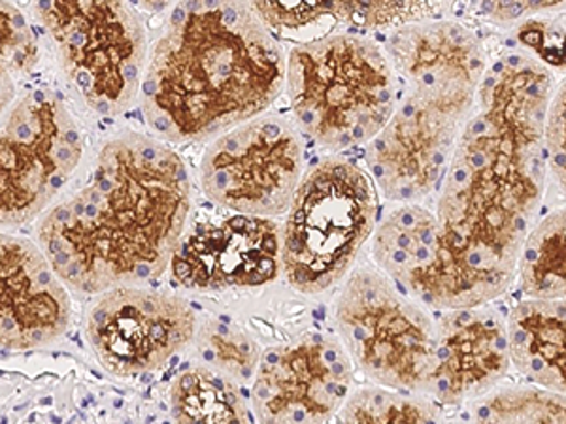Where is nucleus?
<instances>
[{
	"mask_svg": "<svg viewBox=\"0 0 566 424\" xmlns=\"http://www.w3.org/2000/svg\"><path fill=\"white\" fill-rule=\"evenodd\" d=\"M352 364L335 338L306 335L264 353L251 402L261 424H323L348 400Z\"/></svg>",
	"mask_w": 566,
	"mask_h": 424,
	"instance_id": "obj_10",
	"label": "nucleus"
},
{
	"mask_svg": "<svg viewBox=\"0 0 566 424\" xmlns=\"http://www.w3.org/2000/svg\"><path fill=\"white\" fill-rule=\"evenodd\" d=\"M344 424H440L434 405L427 400L389 389H363L346 402Z\"/></svg>",
	"mask_w": 566,
	"mask_h": 424,
	"instance_id": "obj_22",
	"label": "nucleus"
},
{
	"mask_svg": "<svg viewBox=\"0 0 566 424\" xmlns=\"http://www.w3.org/2000/svg\"><path fill=\"white\" fill-rule=\"evenodd\" d=\"M285 55L251 4L189 2L170 13L142 82L144 117L168 141H200L264 114Z\"/></svg>",
	"mask_w": 566,
	"mask_h": 424,
	"instance_id": "obj_2",
	"label": "nucleus"
},
{
	"mask_svg": "<svg viewBox=\"0 0 566 424\" xmlns=\"http://www.w3.org/2000/svg\"><path fill=\"white\" fill-rule=\"evenodd\" d=\"M544 153L546 162L554 172L555 180L565 187L566 151H565V85L552 97L547 106L546 121H544Z\"/></svg>",
	"mask_w": 566,
	"mask_h": 424,
	"instance_id": "obj_24",
	"label": "nucleus"
},
{
	"mask_svg": "<svg viewBox=\"0 0 566 424\" xmlns=\"http://www.w3.org/2000/svg\"><path fill=\"white\" fill-rule=\"evenodd\" d=\"M170 264L186 289L259 287L276 279L282 268L280 226L250 215L195 226Z\"/></svg>",
	"mask_w": 566,
	"mask_h": 424,
	"instance_id": "obj_13",
	"label": "nucleus"
},
{
	"mask_svg": "<svg viewBox=\"0 0 566 424\" xmlns=\"http://www.w3.org/2000/svg\"><path fill=\"white\" fill-rule=\"evenodd\" d=\"M335 317L342 348L370 380L386 389L419 391L434 325L406 290L365 266L342 289Z\"/></svg>",
	"mask_w": 566,
	"mask_h": 424,
	"instance_id": "obj_7",
	"label": "nucleus"
},
{
	"mask_svg": "<svg viewBox=\"0 0 566 424\" xmlns=\"http://www.w3.org/2000/svg\"><path fill=\"white\" fill-rule=\"evenodd\" d=\"M176 424H250L244 400L231 378L212 368H189L170 389Z\"/></svg>",
	"mask_w": 566,
	"mask_h": 424,
	"instance_id": "obj_18",
	"label": "nucleus"
},
{
	"mask_svg": "<svg viewBox=\"0 0 566 424\" xmlns=\"http://www.w3.org/2000/svg\"><path fill=\"white\" fill-rule=\"evenodd\" d=\"M200 354L216 372L231 380H245L258 368V346L237 328L208 322L199 335Z\"/></svg>",
	"mask_w": 566,
	"mask_h": 424,
	"instance_id": "obj_23",
	"label": "nucleus"
},
{
	"mask_svg": "<svg viewBox=\"0 0 566 424\" xmlns=\"http://www.w3.org/2000/svg\"><path fill=\"white\" fill-rule=\"evenodd\" d=\"M476 424H565L563 392L542 386H499L474 402Z\"/></svg>",
	"mask_w": 566,
	"mask_h": 424,
	"instance_id": "obj_21",
	"label": "nucleus"
},
{
	"mask_svg": "<svg viewBox=\"0 0 566 424\" xmlns=\"http://www.w3.org/2000/svg\"><path fill=\"white\" fill-rule=\"evenodd\" d=\"M386 57L410 95L474 112L485 74L480 40L455 21H416L387 39Z\"/></svg>",
	"mask_w": 566,
	"mask_h": 424,
	"instance_id": "obj_12",
	"label": "nucleus"
},
{
	"mask_svg": "<svg viewBox=\"0 0 566 424\" xmlns=\"http://www.w3.org/2000/svg\"><path fill=\"white\" fill-rule=\"evenodd\" d=\"M71 322V296L39 245L0 232V349L52 346Z\"/></svg>",
	"mask_w": 566,
	"mask_h": 424,
	"instance_id": "obj_15",
	"label": "nucleus"
},
{
	"mask_svg": "<svg viewBox=\"0 0 566 424\" xmlns=\"http://www.w3.org/2000/svg\"><path fill=\"white\" fill-rule=\"evenodd\" d=\"M510 368L506 321L491 308L450 309L434 325L431 359L418 392L461 404L495 389Z\"/></svg>",
	"mask_w": 566,
	"mask_h": 424,
	"instance_id": "obj_14",
	"label": "nucleus"
},
{
	"mask_svg": "<svg viewBox=\"0 0 566 424\" xmlns=\"http://www.w3.org/2000/svg\"><path fill=\"white\" fill-rule=\"evenodd\" d=\"M189 208L191 180L180 155L127 130L104 144L90 183L45 213L40 251L63 285L104 295L167 272Z\"/></svg>",
	"mask_w": 566,
	"mask_h": 424,
	"instance_id": "obj_1",
	"label": "nucleus"
},
{
	"mask_svg": "<svg viewBox=\"0 0 566 424\" xmlns=\"http://www.w3.org/2000/svg\"><path fill=\"white\" fill-rule=\"evenodd\" d=\"M39 44L20 8L0 2V116L33 84Z\"/></svg>",
	"mask_w": 566,
	"mask_h": 424,
	"instance_id": "obj_20",
	"label": "nucleus"
},
{
	"mask_svg": "<svg viewBox=\"0 0 566 424\" xmlns=\"http://www.w3.org/2000/svg\"><path fill=\"white\" fill-rule=\"evenodd\" d=\"M40 21L66 80L91 109L119 116L135 104L148 66V36L135 8L104 0L40 2Z\"/></svg>",
	"mask_w": 566,
	"mask_h": 424,
	"instance_id": "obj_5",
	"label": "nucleus"
},
{
	"mask_svg": "<svg viewBox=\"0 0 566 424\" xmlns=\"http://www.w3.org/2000/svg\"><path fill=\"white\" fill-rule=\"evenodd\" d=\"M472 112L408 95L368 141L367 167L386 199L413 204L444 180Z\"/></svg>",
	"mask_w": 566,
	"mask_h": 424,
	"instance_id": "obj_11",
	"label": "nucleus"
},
{
	"mask_svg": "<svg viewBox=\"0 0 566 424\" xmlns=\"http://www.w3.org/2000/svg\"><path fill=\"white\" fill-rule=\"evenodd\" d=\"M565 322L563 300L517 304L506 319L510 364L536 385L565 394Z\"/></svg>",
	"mask_w": 566,
	"mask_h": 424,
	"instance_id": "obj_16",
	"label": "nucleus"
},
{
	"mask_svg": "<svg viewBox=\"0 0 566 424\" xmlns=\"http://www.w3.org/2000/svg\"><path fill=\"white\" fill-rule=\"evenodd\" d=\"M84 155L63 97L40 77L0 116V226L39 218L57 199Z\"/></svg>",
	"mask_w": 566,
	"mask_h": 424,
	"instance_id": "obj_6",
	"label": "nucleus"
},
{
	"mask_svg": "<svg viewBox=\"0 0 566 424\" xmlns=\"http://www.w3.org/2000/svg\"><path fill=\"white\" fill-rule=\"evenodd\" d=\"M298 130L276 114H261L232 127L208 146L200 186L208 199L250 218L287 212L303 178Z\"/></svg>",
	"mask_w": 566,
	"mask_h": 424,
	"instance_id": "obj_8",
	"label": "nucleus"
},
{
	"mask_svg": "<svg viewBox=\"0 0 566 424\" xmlns=\"http://www.w3.org/2000/svg\"><path fill=\"white\" fill-rule=\"evenodd\" d=\"M378 212L373 181L354 162L325 157L301 178L280 231L291 285L316 295L340 282L370 239Z\"/></svg>",
	"mask_w": 566,
	"mask_h": 424,
	"instance_id": "obj_4",
	"label": "nucleus"
},
{
	"mask_svg": "<svg viewBox=\"0 0 566 424\" xmlns=\"http://www.w3.org/2000/svg\"><path fill=\"white\" fill-rule=\"evenodd\" d=\"M195 330V311L180 296L119 287L98 298L85 335L109 373L130 378L165 367L191 343Z\"/></svg>",
	"mask_w": 566,
	"mask_h": 424,
	"instance_id": "obj_9",
	"label": "nucleus"
},
{
	"mask_svg": "<svg viewBox=\"0 0 566 424\" xmlns=\"http://www.w3.org/2000/svg\"><path fill=\"white\" fill-rule=\"evenodd\" d=\"M285 84L298 127L323 148L373 140L395 112L397 80L386 53L357 34H331L295 45Z\"/></svg>",
	"mask_w": 566,
	"mask_h": 424,
	"instance_id": "obj_3",
	"label": "nucleus"
},
{
	"mask_svg": "<svg viewBox=\"0 0 566 424\" xmlns=\"http://www.w3.org/2000/svg\"><path fill=\"white\" fill-rule=\"evenodd\" d=\"M565 210L549 213L523 242L517 271L531 300H563L565 296Z\"/></svg>",
	"mask_w": 566,
	"mask_h": 424,
	"instance_id": "obj_19",
	"label": "nucleus"
},
{
	"mask_svg": "<svg viewBox=\"0 0 566 424\" xmlns=\"http://www.w3.org/2000/svg\"><path fill=\"white\" fill-rule=\"evenodd\" d=\"M437 234L438 219L431 210L400 204L374 234V261L380 272L405 285L431 263Z\"/></svg>",
	"mask_w": 566,
	"mask_h": 424,
	"instance_id": "obj_17",
	"label": "nucleus"
}]
</instances>
